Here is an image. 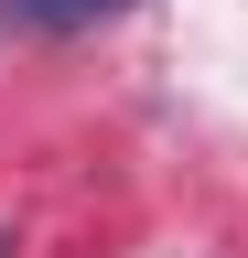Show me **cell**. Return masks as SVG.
Instances as JSON below:
<instances>
[{
	"label": "cell",
	"mask_w": 248,
	"mask_h": 258,
	"mask_svg": "<svg viewBox=\"0 0 248 258\" xmlns=\"http://www.w3.org/2000/svg\"><path fill=\"white\" fill-rule=\"evenodd\" d=\"M0 258H11V237H0Z\"/></svg>",
	"instance_id": "2"
},
{
	"label": "cell",
	"mask_w": 248,
	"mask_h": 258,
	"mask_svg": "<svg viewBox=\"0 0 248 258\" xmlns=\"http://www.w3.org/2000/svg\"><path fill=\"white\" fill-rule=\"evenodd\" d=\"M11 22H33V32H76V22H97V11H119V0H0Z\"/></svg>",
	"instance_id": "1"
}]
</instances>
